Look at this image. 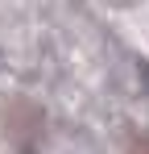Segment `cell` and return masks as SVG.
Instances as JSON below:
<instances>
[{"mask_svg":"<svg viewBox=\"0 0 149 154\" xmlns=\"http://www.w3.org/2000/svg\"><path fill=\"white\" fill-rule=\"evenodd\" d=\"M0 125H4V142L17 154H33L46 137V112L25 96H13L0 108Z\"/></svg>","mask_w":149,"mask_h":154,"instance_id":"1","label":"cell"},{"mask_svg":"<svg viewBox=\"0 0 149 154\" xmlns=\"http://www.w3.org/2000/svg\"><path fill=\"white\" fill-rule=\"evenodd\" d=\"M128 154H149V133H137V137H128Z\"/></svg>","mask_w":149,"mask_h":154,"instance_id":"2","label":"cell"}]
</instances>
